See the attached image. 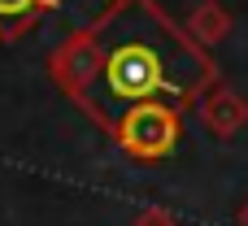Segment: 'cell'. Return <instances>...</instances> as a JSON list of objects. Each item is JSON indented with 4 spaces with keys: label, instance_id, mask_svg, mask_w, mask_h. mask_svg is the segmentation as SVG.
Returning <instances> with one entry per match:
<instances>
[{
    "label": "cell",
    "instance_id": "5b68a950",
    "mask_svg": "<svg viewBox=\"0 0 248 226\" xmlns=\"http://www.w3.org/2000/svg\"><path fill=\"white\" fill-rule=\"evenodd\" d=\"M135 226H174V222H170V213H161V209H144V213L135 218Z\"/></svg>",
    "mask_w": 248,
    "mask_h": 226
},
{
    "label": "cell",
    "instance_id": "6da1fadb",
    "mask_svg": "<svg viewBox=\"0 0 248 226\" xmlns=\"http://www.w3.org/2000/svg\"><path fill=\"white\" fill-rule=\"evenodd\" d=\"M100 70L78 96L83 109L109 131L135 105H174L183 109L209 78L205 57L148 4H126L100 35Z\"/></svg>",
    "mask_w": 248,
    "mask_h": 226
},
{
    "label": "cell",
    "instance_id": "277c9868",
    "mask_svg": "<svg viewBox=\"0 0 248 226\" xmlns=\"http://www.w3.org/2000/svg\"><path fill=\"white\" fill-rule=\"evenodd\" d=\"M35 9V0H0V26H13L17 17H26Z\"/></svg>",
    "mask_w": 248,
    "mask_h": 226
},
{
    "label": "cell",
    "instance_id": "7a4b0ae2",
    "mask_svg": "<svg viewBox=\"0 0 248 226\" xmlns=\"http://www.w3.org/2000/svg\"><path fill=\"white\" fill-rule=\"evenodd\" d=\"M179 135H183L179 109H174V105H161V100L135 105V109L113 126V139H118L131 157H140V161H161V157H170L174 144H179Z\"/></svg>",
    "mask_w": 248,
    "mask_h": 226
},
{
    "label": "cell",
    "instance_id": "8992f818",
    "mask_svg": "<svg viewBox=\"0 0 248 226\" xmlns=\"http://www.w3.org/2000/svg\"><path fill=\"white\" fill-rule=\"evenodd\" d=\"M244 226H248V205H244Z\"/></svg>",
    "mask_w": 248,
    "mask_h": 226
},
{
    "label": "cell",
    "instance_id": "3957f363",
    "mask_svg": "<svg viewBox=\"0 0 248 226\" xmlns=\"http://www.w3.org/2000/svg\"><path fill=\"white\" fill-rule=\"evenodd\" d=\"M248 122V105L240 96H231V91H218V96H209V105H205V126L214 131V135H235L240 126Z\"/></svg>",
    "mask_w": 248,
    "mask_h": 226
}]
</instances>
